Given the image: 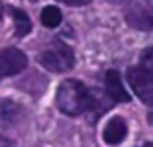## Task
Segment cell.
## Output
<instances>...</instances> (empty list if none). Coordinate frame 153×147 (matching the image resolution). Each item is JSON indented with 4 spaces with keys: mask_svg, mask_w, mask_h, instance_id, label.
Masks as SVG:
<instances>
[{
    "mask_svg": "<svg viewBox=\"0 0 153 147\" xmlns=\"http://www.w3.org/2000/svg\"><path fill=\"white\" fill-rule=\"evenodd\" d=\"M61 20H63V16H61V10L57 6H47L41 12V24L45 27H57L61 24Z\"/></svg>",
    "mask_w": 153,
    "mask_h": 147,
    "instance_id": "cell-9",
    "label": "cell"
},
{
    "mask_svg": "<svg viewBox=\"0 0 153 147\" xmlns=\"http://www.w3.org/2000/svg\"><path fill=\"white\" fill-rule=\"evenodd\" d=\"M27 57L16 47L8 49H0V79L2 76H12L18 75L26 69Z\"/></svg>",
    "mask_w": 153,
    "mask_h": 147,
    "instance_id": "cell-4",
    "label": "cell"
},
{
    "mask_svg": "<svg viewBox=\"0 0 153 147\" xmlns=\"http://www.w3.org/2000/svg\"><path fill=\"white\" fill-rule=\"evenodd\" d=\"M12 16H14V24H16V36H18V37L27 36L30 30H32V22H30V18H27V14L24 12V10L14 8Z\"/></svg>",
    "mask_w": 153,
    "mask_h": 147,
    "instance_id": "cell-8",
    "label": "cell"
},
{
    "mask_svg": "<svg viewBox=\"0 0 153 147\" xmlns=\"http://www.w3.org/2000/svg\"><path fill=\"white\" fill-rule=\"evenodd\" d=\"M151 2H153V0H151Z\"/></svg>",
    "mask_w": 153,
    "mask_h": 147,
    "instance_id": "cell-14",
    "label": "cell"
},
{
    "mask_svg": "<svg viewBox=\"0 0 153 147\" xmlns=\"http://www.w3.org/2000/svg\"><path fill=\"white\" fill-rule=\"evenodd\" d=\"M126 20L131 27L137 30H153V8L145 4H134L126 12Z\"/></svg>",
    "mask_w": 153,
    "mask_h": 147,
    "instance_id": "cell-5",
    "label": "cell"
},
{
    "mask_svg": "<svg viewBox=\"0 0 153 147\" xmlns=\"http://www.w3.org/2000/svg\"><path fill=\"white\" fill-rule=\"evenodd\" d=\"M0 16H2V4H0Z\"/></svg>",
    "mask_w": 153,
    "mask_h": 147,
    "instance_id": "cell-13",
    "label": "cell"
},
{
    "mask_svg": "<svg viewBox=\"0 0 153 147\" xmlns=\"http://www.w3.org/2000/svg\"><path fill=\"white\" fill-rule=\"evenodd\" d=\"M143 147H153V143H145V145Z\"/></svg>",
    "mask_w": 153,
    "mask_h": 147,
    "instance_id": "cell-12",
    "label": "cell"
},
{
    "mask_svg": "<svg viewBox=\"0 0 153 147\" xmlns=\"http://www.w3.org/2000/svg\"><path fill=\"white\" fill-rule=\"evenodd\" d=\"M57 108L67 116H81L92 108L94 98L81 80H63L57 88Z\"/></svg>",
    "mask_w": 153,
    "mask_h": 147,
    "instance_id": "cell-1",
    "label": "cell"
},
{
    "mask_svg": "<svg viewBox=\"0 0 153 147\" xmlns=\"http://www.w3.org/2000/svg\"><path fill=\"white\" fill-rule=\"evenodd\" d=\"M140 69L153 79V47L143 49V53L140 57Z\"/></svg>",
    "mask_w": 153,
    "mask_h": 147,
    "instance_id": "cell-10",
    "label": "cell"
},
{
    "mask_svg": "<svg viewBox=\"0 0 153 147\" xmlns=\"http://www.w3.org/2000/svg\"><path fill=\"white\" fill-rule=\"evenodd\" d=\"M128 82L141 102L153 106V79L147 73H143L140 67H130L128 69Z\"/></svg>",
    "mask_w": 153,
    "mask_h": 147,
    "instance_id": "cell-3",
    "label": "cell"
},
{
    "mask_svg": "<svg viewBox=\"0 0 153 147\" xmlns=\"http://www.w3.org/2000/svg\"><path fill=\"white\" fill-rule=\"evenodd\" d=\"M59 2L69 4V6H85V4H88L90 0H59Z\"/></svg>",
    "mask_w": 153,
    "mask_h": 147,
    "instance_id": "cell-11",
    "label": "cell"
},
{
    "mask_svg": "<svg viewBox=\"0 0 153 147\" xmlns=\"http://www.w3.org/2000/svg\"><path fill=\"white\" fill-rule=\"evenodd\" d=\"M104 141L108 145H120L128 135V125H126V120L120 116H114L112 120L106 124L104 128Z\"/></svg>",
    "mask_w": 153,
    "mask_h": 147,
    "instance_id": "cell-7",
    "label": "cell"
},
{
    "mask_svg": "<svg viewBox=\"0 0 153 147\" xmlns=\"http://www.w3.org/2000/svg\"><path fill=\"white\" fill-rule=\"evenodd\" d=\"M39 63L51 73H65L75 65V53L63 41H53L39 53Z\"/></svg>",
    "mask_w": 153,
    "mask_h": 147,
    "instance_id": "cell-2",
    "label": "cell"
},
{
    "mask_svg": "<svg viewBox=\"0 0 153 147\" xmlns=\"http://www.w3.org/2000/svg\"><path fill=\"white\" fill-rule=\"evenodd\" d=\"M104 85H106V94L112 98L114 102H130V94H128V90L124 88V85H122L118 71H114V69L106 71Z\"/></svg>",
    "mask_w": 153,
    "mask_h": 147,
    "instance_id": "cell-6",
    "label": "cell"
}]
</instances>
